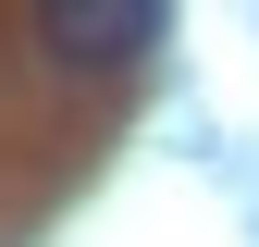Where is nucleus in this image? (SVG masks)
I'll return each instance as SVG.
<instances>
[{"label":"nucleus","instance_id":"obj_1","mask_svg":"<svg viewBox=\"0 0 259 247\" xmlns=\"http://www.w3.org/2000/svg\"><path fill=\"white\" fill-rule=\"evenodd\" d=\"M160 37H173L160 0H37V50L62 74H123V62H148Z\"/></svg>","mask_w":259,"mask_h":247}]
</instances>
